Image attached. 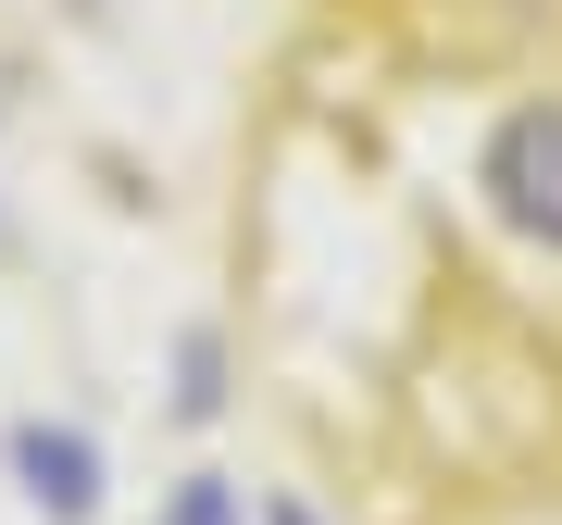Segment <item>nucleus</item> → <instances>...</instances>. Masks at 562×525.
Instances as JSON below:
<instances>
[{
	"label": "nucleus",
	"instance_id": "1",
	"mask_svg": "<svg viewBox=\"0 0 562 525\" xmlns=\"http://www.w3.org/2000/svg\"><path fill=\"white\" fill-rule=\"evenodd\" d=\"M475 188H487V213H501L525 250L562 262V101H513L487 163H475Z\"/></svg>",
	"mask_w": 562,
	"mask_h": 525
},
{
	"label": "nucleus",
	"instance_id": "2",
	"mask_svg": "<svg viewBox=\"0 0 562 525\" xmlns=\"http://www.w3.org/2000/svg\"><path fill=\"white\" fill-rule=\"evenodd\" d=\"M13 476H25V501H38L50 525H88V513H101V450H88V425L25 413L13 425Z\"/></svg>",
	"mask_w": 562,
	"mask_h": 525
},
{
	"label": "nucleus",
	"instance_id": "3",
	"mask_svg": "<svg viewBox=\"0 0 562 525\" xmlns=\"http://www.w3.org/2000/svg\"><path fill=\"white\" fill-rule=\"evenodd\" d=\"M162 525H250V501H238V476H188L162 501Z\"/></svg>",
	"mask_w": 562,
	"mask_h": 525
},
{
	"label": "nucleus",
	"instance_id": "4",
	"mask_svg": "<svg viewBox=\"0 0 562 525\" xmlns=\"http://www.w3.org/2000/svg\"><path fill=\"white\" fill-rule=\"evenodd\" d=\"M262 525H313V501H262Z\"/></svg>",
	"mask_w": 562,
	"mask_h": 525
}]
</instances>
